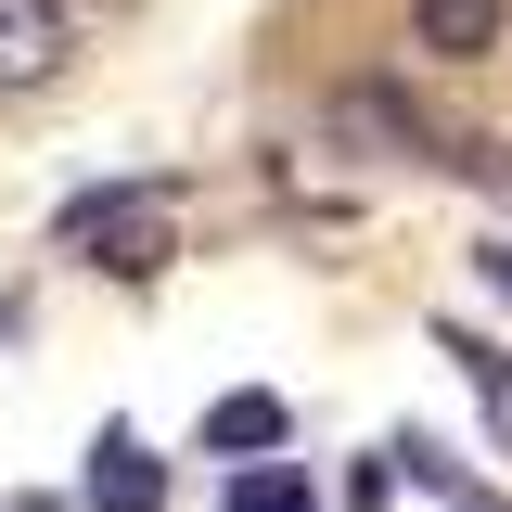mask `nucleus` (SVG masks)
<instances>
[{"instance_id": "nucleus-1", "label": "nucleus", "mask_w": 512, "mask_h": 512, "mask_svg": "<svg viewBox=\"0 0 512 512\" xmlns=\"http://www.w3.org/2000/svg\"><path fill=\"white\" fill-rule=\"evenodd\" d=\"M180 244V192L167 180H103L64 205V256H90V269H116V282H154Z\"/></svg>"}, {"instance_id": "nucleus-9", "label": "nucleus", "mask_w": 512, "mask_h": 512, "mask_svg": "<svg viewBox=\"0 0 512 512\" xmlns=\"http://www.w3.org/2000/svg\"><path fill=\"white\" fill-rule=\"evenodd\" d=\"M13 512H64V500H13Z\"/></svg>"}, {"instance_id": "nucleus-3", "label": "nucleus", "mask_w": 512, "mask_h": 512, "mask_svg": "<svg viewBox=\"0 0 512 512\" xmlns=\"http://www.w3.org/2000/svg\"><path fill=\"white\" fill-rule=\"evenodd\" d=\"M333 141H359V154H436V128L410 116V90H384V77L333 90Z\"/></svg>"}, {"instance_id": "nucleus-6", "label": "nucleus", "mask_w": 512, "mask_h": 512, "mask_svg": "<svg viewBox=\"0 0 512 512\" xmlns=\"http://www.w3.org/2000/svg\"><path fill=\"white\" fill-rule=\"evenodd\" d=\"M282 436H295V410H282L269 384H244V397L205 410V448H231V461H256V448H282Z\"/></svg>"}, {"instance_id": "nucleus-2", "label": "nucleus", "mask_w": 512, "mask_h": 512, "mask_svg": "<svg viewBox=\"0 0 512 512\" xmlns=\"http://www.w3.org/2000/svg\"><path fill=\"white\" fill-rule=\"evenodd\" d=\"M64 52H77V13L64 0H0V90L64 77Z\"/></svg>"}, {"instance_id": "nucleus-7", "label": "nucleus", "mask_w": 512, "mask_h": 512, "mask_svg": "<svg viewBox=\"0 0 512 512\" xmlns=\"http://www.w3.org/2000/svg\"><path fill=\"white\" fill-rule=\"evenodd\" d=\"M448 359L487 384V410H500V436H512V359H500V346H474V333H448Z\"/></svg>"}, {"instance_id": "nucleus-5", "label": "nucleus", "mask_w": 512, "mask_h": 512, "mask_svg": "<svg viewBox=\"0 0 512 512\" xmlns=\"http://www.w3.org/2000/svg\"><path fill=\"white\" fill-rule=\"evenodd\" d=\"M154 500H167L154 448L128 436V423H103V448H90V512H154Z\"/></svg>"}, {"instance_id": "nucleus-4", "label": "nucleus", "mask_w": 512, "mask_h": 512, "mask_svg": "<svg viewBox=\"0 0 512 512\" xmlns=\"http://www.w3.org/2000/svg\"><path fill=\"white\" fill-rule=\"evenodd\" d=\"M410 39L436 64H487L512 39V0H410Z\"/></svg>"}, {"instance_id": "nucleus-8", "label": "nucleus", "mask_w": 512, "mask_h": 512, "mask_svg": "<svg viewBox=\"0 0 512 512\" xmlns=\"http://www.w3.org/2000/svg\"><path fill=\"white\" fill-rule=\"evenodd\" d=\"M474 269H487V282H500V295H512V244H487V256H474Z\"/></svg>"}, {"instance_id": "nucleus-10", "label": "nucleus", "mask_w": 512, "mask_h": 512, "mask_svg": "<svg viewBox=\"0 0 512 512\" xmlns=\"http://www.w3.org/2000/svg\"><path fill=\"white\" fill-rule=\"evenodd\" d=\"M461 512H500V500H461Z\"/></svg>"}]
</instances>
